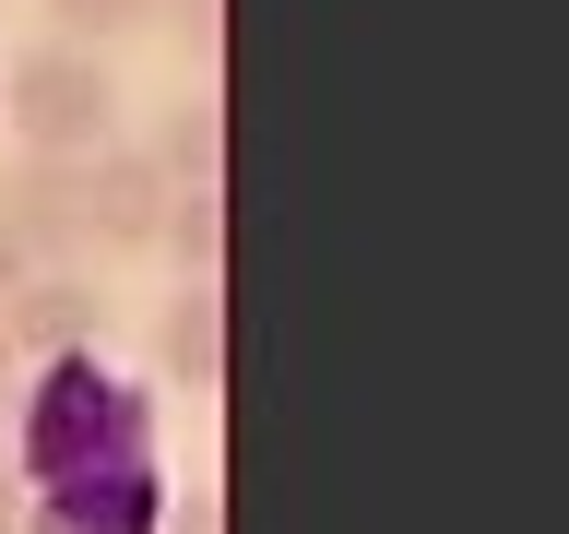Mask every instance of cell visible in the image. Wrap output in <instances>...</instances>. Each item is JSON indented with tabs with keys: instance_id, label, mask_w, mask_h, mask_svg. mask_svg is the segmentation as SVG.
<instances>
[{
	"instance_id": "cell-1",
	"label": "cell",
	"mask_w": 569,
	"mask_h": 534,
	"mask_svg": "<svg viewBox=\"0 0 569 534\" xmlns=\"http://www.w3.org/2000/svg\"><path fill=\"white\" fill-rule=\"evenodd\" d=\"M12 131H24V155H48V167H96L107 131H119V83H107V60H83V48H36V60H12Z\"/></svg>"
},
{
	"instance_id": "cell-2",
	"label": "cell",
	"mask_w": 569,
	"mask_h": 534,
	"mask_svg": "<svg viewBox=\"0 0 569 534\" xmlns=\"http://www.w3.org/2000/svg\"><path fill=\"white\" fill-rule=\"evenodd\" d=\"M167 178H154V155H119V142H107L96 167H83V238L96 249H154L167 238Z\"/></svg>"
},
{
	"instance_id": "cell-3",
	"label": "cell",
	"mask_w": 569,
	"mask_h": 534,
	"mask_svg": "<svg viewBox=\"0 0 569 534\" xmlns=\"http://www.w3.org/2000/svg\"><path fill=\"white\" fill-rule=\"evenodd\" d=\"M0 333H12V356H83L107 333V297L83 274H24L0 297Z\"/></svg>"
},
{
	"instance_id": "cell-4",
	"label": "cell",
	"mask_w": 569,
	"mask_h": 534,
	"mask_svg": "<svg viewBox=\"0 0 569 534\" xmlns=\"http://www.w3.org/2000/svg\"><path fill=\"white\" fill-rule=\"evenodd\" d=\"M0 238L24 249V261H60V249L83 238V167H48V155H24V167L0 178Z\"/></svg>"
},
{
	"instance_id": "cell-5",
	"label": "cell",
	"mask_w": 569,
	"mask_h": 534,
	"mask_svg": "<svg viewBox=\"0 0 569 534\" xmlns=\"http://www.w3.org/2000/svg\"><path fill=\"white\" fill-rule=\"evenodd\" d=\"M167 368L190 392L226 380V297H213V285H178V297H167Z\"/></svg>"
},
{
	"instance_id": "cell-6",
	"label": "cell",
	"mask_w": 569,
	"mask_h": 534,
	"mask_svg": "<svg viewBox=\"0 0 569 534\" xmlns=\"http://www.w3.org/2000/svg\"><path fill=\"white\" fill-rule=\"evenodd\" d=\"M154 178L167 190H213V96H178L154 131Z\"/></svg>"
},
{
	"instance_id": "cell-7",
	"label": "cell",
	"mask_w": 569,
	"mask_h": 534,
	"mask_svg": "<svg viewBox=\"0 0 569 534\" xmlns=\"http://www.w3.org/2000/svg\"><path fill=\"white\" fill-rule=\"evenodd\" d=\"M48 12H60V48H83V60H96L107 36L154 24V0H48Z\"/></svg>"
},
{
	"instance_id": "cell-8",
	"label": "cell",
	"mask_w": 569,
	"mask_h": 534,
	"mask_svg": "<svg viewBox=\"0 0 569 534\" xmlns=\"http://www.w3.org/2000/svg\"><path fill=\"white\" fill-rule=\"evenodd\" d=\"M167 249L190 261V285H213V190H178L167 202Z\"/></svg>"
},
{
	"instance_id": "cell-9",
	"label": "cell",
	"mask_w": 569,
	"mask_h": 534,
	"mask_svg": "<svg viewBox=\"0 0 569 534\" xmlns=\"http://www.w3.org/2000/svg\"><path fill=\"white\" fill-rule=\"evenodd\" d=\"M167 534H213V498H190V511H178V523Z\"/></svg>"
},
{
	"instance_id": "cell-10",
	"label": "cell",
	"mask_w": 569,
	"mask_h": 534,
	"mask_svg": "<svg viewBox=\"0 0 569 534\" xmlns=\"http://www.w3.org/2000/svg\"><path fill=\"white\" fill-rule=\"evenodd\" d=\"M0 534H24V498H12V475H0Z\"/></svg>"
},
{
	"instance_id": "cell-11",
	"label": "cell",
	"mask_w": 569,
	"mask_h": 534,
	"mask_svg": "<svg viewBox=\"0 0 569 534\" xmlns=\"http://www.w3.org/2000/svg\"><path fill=\"white\" fill-rule=\"evenodd\" d=\"M12 285H24V249H12V238H0V297H12Z\"/></svg>"
},
{
	"instance_id": "cell-12",
	"label": "cell",
	"mask_w": 569,
	"mask_h": 534,
	"mask_svg": "<svg viewBox=\"0 0 569 534\" xmlns=\"http://www.w3.org/2000/svg\"><path fill=\"white\" fill-rule=\"evenodd\" d=\"M0 380H12V333H0Z\"/></svg>"
}]
</instances>
